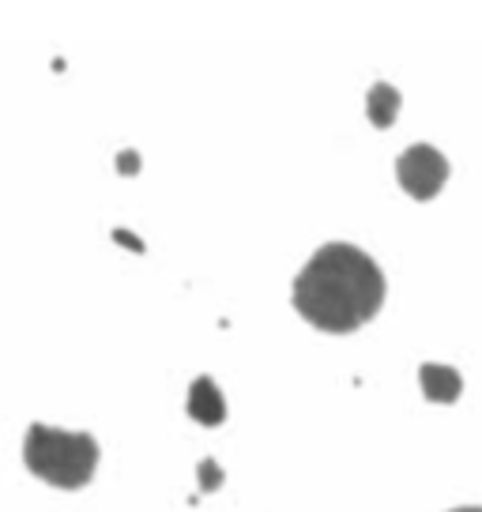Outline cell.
Segmentation results:
<instances>
[{
	"mask_svg": "<svg viewBox=\"0 0 482 512\" xmlns=\"http://www.w3.org/2000/svg\"><path fill=\"white\" fill-rule=\"evenodd\" d=\"M400 102L403 98L392 83H373L370 95H366V113H370V121L377 128H388L400 117Z\"/></svg>",
	"mask_w": 482,
	"mask_h": 512,
	"instance_id": "obj_6",
	"label": "cell"
},
{
	"mask_svg": "<svg viewBox=\"0 0 482 512\" xmlns=\"http://www.w3.org/2000/svg\"><path fill=\"white\" fill-rule=\"evenodd\" d=\"M294 309L328 336H351L385 305V272L351 241H328L294 275Z\"/></svg>",
	"mask_w": 482,
	"mask_h": 512,
	"instance_id": "obj_1",
	"label": "cell"
},
{
	"mask_svg": "<svg viewBox=\"0 0 482 512\" xmlns=\"http://www.w3.org/2000/svg\"><path fill=\"white\" fill-rule=\"evenodd\" d=\"M418 384H422V392H426L430 403H456L460 392H464L460 373L452 366H437V362H426V366L418 369Z\"/></svg>",
	"mask_w": 482,
	"mask_h": 512,
	"instance_id": "obj_5",
	"label": "cell"
},
{
	"mask_svg": "<svg viewBox=\"0 0 482 512\" xmlns=\"http://www.w3.org/2000/svg\"><path fill=\"white\" fill-rule=\"evenodd\" d=\"M396 177L411 200H434L449 181V159L437 147L415 144L396 159Z\"/></svg>",
	"mask_w": 482,
	"mask_h": 512,
	"instance_id": "obj_3",
	"label": "cell"
},
{
	"mask_svg": "<svg viewBox=\"0 0 482 512\" xmlns=\"http://www.w3.org/2000/svg\"><path fill=\"white\" fill-rule=\"evenodd\" d=\"M113 238H117V241H125V245H132V253H144V241H140V238H132L129 230H113Z\"/></svg>",
	"mask_w": 482,
	"mask_h": 512,
	"instance_id": "obj_9",
	"label": "cell"
},
{
	"mask_svg": "<svg viewBox=\"0 0 482 512\" xmlns=\"http://www.w3.org/2000/svg\"><path fill=\"white\" fill-rule=\"evenodd\" d=\"M449 512H482V505H464V509H449Z\"/></svg>",
	"mask_w": 482,
	"mask_h": 512,
	"instance_id": "obj_10",
	"label": "cell"
},
{
	"mask_svg": "<svg viewBox=\"0 0 482 512\" xmlns=\"http://www.w3.org/2000/svg\"><path fill=\"white\" fill-rule=\"evenodd\" d=\"M196 475H200V490L204 494H215L219 486H223V467L215 464V460H200V467H196Z\"/></svg>",
	"mask_w": 482,
	"mask_h": 512,
	"instance_id": "obj_7",
	"label": "cell"
},
{
	"mask_svg": "<svg viewBox=\"0 0 482 512\" xmlns=\"http://www.w3.org/2000/svg\"><path fill=\"white\" fill-rule=\"evenodd\" d=\"M23 464L31 467V475L57 490H83L95 479L98 467V441L91 433L80 430H57L34 422L23 441Z\"/></svg>",
	"mask_w": 482,
	"mask_h": 512,
	"instance_id": "obj_2",
	"label": "cell"
},
{
	"mask_svg": "<svg viewBox=\"0 0 482 512\" xmlns=\"http://www.w3.org/2000/svg\"><path fill=\"white\" fill-rule=\"evenodd\" d=\"M117 170H121V174H136V170H140V155H136V151H121V155H117Z\"/></svg>",
	"mask_w": 482,
	"mask_h": 512,
	"instance_id": "obj_8",
	"label": "cell"
},
{
	"mask_svg": "<svg viewBox=\"0 0 482 512\" xmlns=\"http://www.w3.org/2000/svg\"><path fill=\"white\" fill-rule=\"evenodd\" d=\"M189 415L200 426H223L226 422V400L211 377H196L193 381V388H189Z\"/></svg>",
	"mask_w": 482,
	"mask_h": 512,
	"instance_id": "obj_4",
	"label": "cell"
}]
</instances>
